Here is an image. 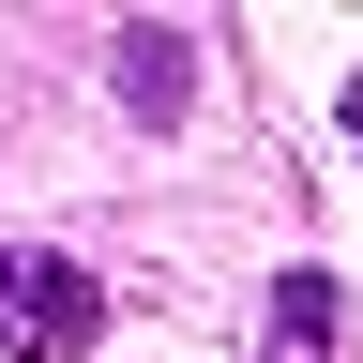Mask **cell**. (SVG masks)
I'll list each match as a JSON object with an SVG mask.
<instances>
[{"label": "cell", "mask_w": 363, "mask_h": 363, "mask_svg": "<svg viewBox=\"0 0 363 363\" xmlns=\"http://www.w3.org/2000/svg\"><path fill=\"white\" fill-rule=\"evenodd\" d=\"M106 333V288L61 242H0V363H91Z\"/></svg>", "instance_id": "6da1fadb"}, {"label": "cell", "mask_w": 363, "mask_h": 363, "mask_svg": "<svg viewBox=\"0 0 363 363\" xmlns=\"http://www.w3.org/2000/svg\"><path fill=\"white\" fill-rule=\"evenodd\" d=\"M318 348H333V288L288 272V288H272V363H318Z\"/></svg>", "instance_id": "7a4b0ae2"}, {"label": "cell", "mask_w": 363, "mask_h": 363, "mask_svg": "<svg viewBox=\"0 0 363 363\" xmlns=\"http://www.w3.org/2000/svg\"><path fill=\"white\" fill-rule=\"evenodd\" d=\"M348 152H363V76H348Z\"/></svg>", "instance_id": "3957f363"}]
</instances>
